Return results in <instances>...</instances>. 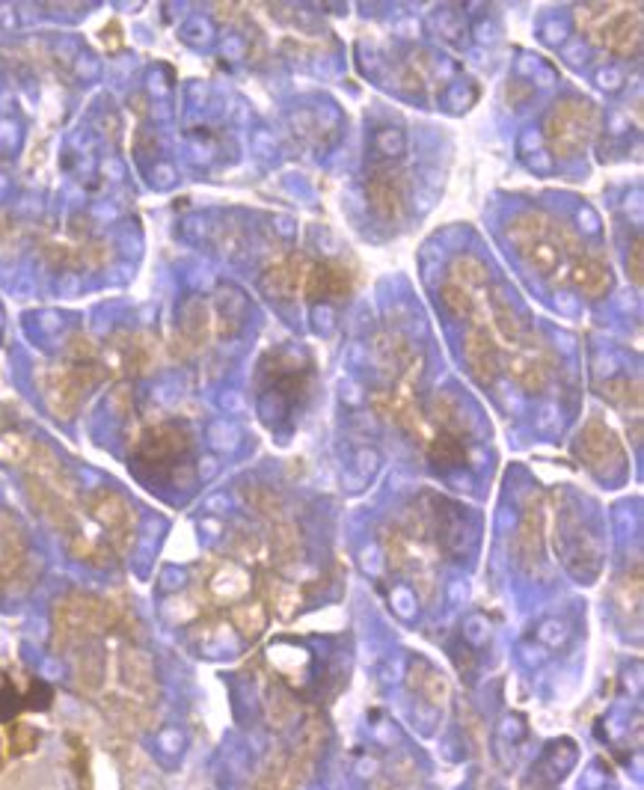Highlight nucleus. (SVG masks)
<instances>
[{
    "mask_svg": "<svg viewBox=\"0 0 644 790\" xmlns=\"http://www.w3.org/2000/svg\"><path fill=\"white\" fill-rule=\"evenodd\" d=\"M235 624L247 633V636H259L265 630V606L259 600L253 603H241L235 609Z\"/></svg>",
    "mask_w": 644,
    "mask_h": 790,
    "instance_id": "19",
    "label": "nucleus"
},
{
    "mask_svg": "<svg viewBox=\"0 0 644 790\" xmlns=\"http://www.w3.org/2000/svg\"><path fill=\"white\" fill-rule=\"evenodd\" d=\"M490 286H493L490 271L481 259L458 256L449 268L446 283H443V300L458 318L469 321L484 306V300L490 295Z\"/></svg>",
    "mask_w": 644,
    "mask_h": 790,
    "instance_id": "8",
    "label": "nucleus"
},
{
    "mask_svg": "<svg viewBox=\"0 0 644 790\" xmlns=\"http://www.w3.org/2000/svg\"><path fill=\"white\" fill-rule=\"evenodd\" d=\"M90 517L104 529V544L113 556H125L134 544L137 514L131 502L116 491H98L90 496Z\"/></svg>",
    "mask_w": 644,
    "mask_h": 790,
    "instance_id": "9",
    "label": "nucleus"
},
{
    "mask_svg": "<svg viewBox=\"0 0 644 790\" xmlns=\"http://www.w3.org/2000/svg\"><path fill=\"white\" fill-rule=\"evenodd\" d=\"M514 559L529 574H535L544 562V508H541V502H532L520 520V529L514 535Z\"/></svg>",
    "mask_w": 644,
    "mask_h": 790,
    "instance_id": "16",
    "label": "nucleus"
},
{
    "mask_svg": "<svg viewBox=\"0 0 644 790\" xmlns=\"http://www.w3.org/2000/svg\"><path fill=\"white\" fill-rule=\"evenodd\" d=\"M579 30L615 57L642 54V6L639 3H582L576 9Z\"/></svg>",
    "mask_w": 644,
    "mask_h": 790,
    "instance_id": "2",
    "label": "nucleus"
},
{
    "mask_svg": "<svg viewBox=\"0 0 644 790\" xmlns=\"http://www.w3.org/2000/svg\"><path fill=\"white\" fill-rule=\"evenodd\" d=\"M508 238L520 259L555 289L570 286L576 271L591 256L564 220H555L544 211L517 214L508 226Z\"/></svg>",
    "mask_w": 644,
    "mask_h": 790,
    "instance_id": "1",
    "label": "nucleus"
},
{
    "mask_svg": "<svg viewBox=\"0 0 644 790\" xmlns=\"http://www.w3.org/2000/svg\"><path fill=\"white\" fill-rule=\"evenodd\" d=\"M190 446L193 443H190L187 428L176 425V422H161V425H152L140 434L134 452L146 467L167 470L173 479H184V476H190V470H184Z\"/></svg>",
    "mask_w": 644,
    "mask_h": 790,
    "instance_id": "6",
    "label": "nucleus"
},
{
    "mask_svg": "<svg viewBox=\"0 0 644 790\" xmlns=\"http://www.w3.org/2000/svg\"><path fill=\"white\" fill-rule=\"evenodd\" d=\"M552 369H555V357L541 336L529 339L523 348H517L502 360V372H508V378L526 393H541L550 384Z\"/></svg>",
    "mask_w": 644,
    "mask_h": 790,
    "instance_id": "11",
    "label": "nucleus"
},
{
    "mask_svg": "<svg viewBox=\"0 0 644 790\" xmlns=\"http://www.w3.org/2000/svg\"><path fill=\"white\" fill-rule=\"evenodd\" d=\"M600 113L591 101L564 99L552 107L547 119V143L555 158H576L582 155L591 140L597 137Z\"/></svg>",
    "mask_w": 644,
    "mask_h": 790,
    "instance_id": "5",
    "label": "nucleus"
},
{
    "mask_svg": "<svg viewBox=\"0 0 644 790\" xmlns=\"http://www.w3.org/2000/svg\"><path fill=\"white\" fill-rule=\"evenodd\" d=\"M603 395L609 401H615L618 407H630V401H633V407H642V390H639V384H630V381H612V384H606Z\"/></svg>",
    "mask_w": 644,
    "mask_h": 790,
    "instance_id": "21",
    "label": "nucleus"
},
{
    "mask_svg": "<svg viewBox=\"0 0 644 790\" xmlns=\"http://www.w3.org/2000/svg\"><path fill=\"white\" fill-rule=\"evenodd\" d=\"M354 277L345 262H312L306 283H303V297L318 303V300H342L351 295Z\"/></svg>",
    "mask_w": 644,
    "mask_h": 790,
    "instance_id": "15",
    "label": "nucleus"
},
{
    "mask_svg": "<svg viewBox=\"0 0 644 790\" xmlns=\"http://www.w3.org/2000/svg\"><path fill=\"white\" fill-rule=\"evenodd\" d=\"M119 621L116 609L107 600L90 594H69L54 609V642L60 651H78L95 642Z\"/></svg>",
    "mask_w": 644,
    "mask_h": 790,
    "instance_id": "3",
    "label": "nucleus"
},
{
    "mask_svg": "<svg viewBox=\"0 0 644 790\" xmlns=\"http://www.w3.org/2000/svg\"><path fill=\"white\" fill-rule=\"evenodd\" d=\"M377 351H380V363L392 375L389 393L413 395V387L422 378V357H419V351L404 336H395V333L392 336H383L377 342Z\"/></svg>",
    "mask_w": 644,
    "mask_h": 790,
    "instance_id": "14",
    "label": "nucleus"
},
{
    "mask_svg": "<svg viewBox=\"0 0 644 790\" xmlns=\"http://www.w3.org/2000/svg\"><path fill=\"white\" fill-rule=\"evenodd\" d=\"M33 583L30 550L12 514L0 511V594L24 592Z\"/></svg>",
    "mask_w": 644,
    "mask_h": 790,
    "instance_id": "10",
    "label": "nucleus"
},
{
    "mask_svg": "<svg viewBox=\"0 0 644 790\" xmlns=\"http://www.w3.org/2000/svg\"><path fill=\"white\" fill-rule=\"evenodd\" d=\"M211 312H208V303L199 300V297H190L182 309V324H179V333L190 348H199L208 333H211Z\"/></svg>",
    "mask_w": 644,
    "mask_h": 790,
    "instance_id": "18",
    "label": "nucleus"
},
{
    "mask_svg": "<svg viewBox=\"0 0 644 790\" xmlns=\"http://www.w3.org/2000/svg\"><path fill=\"white\" fill-rule=\"evenodd\" d=\"M104 366L98 360L90 363H60V366H51V369H42L39 372V387L45 395V404L51 407L54 416L60 419H72L84 398L98 387V381L104 378Z\"/></svg>",
    "mask_w": 644,
    "mask_h": 790,
    "instance_id": "4",
    "label": "nucleus"
},
{
    "mask_svg": "<svg viewBox=\"0 0 644 790\" xmlns=\"http://www.w3.org/2000/svg\"><path fill=\"white\" fill-rule=\"evenodd\" d=\"M576 455L597 479L615 482L627 473V449L621 437L612 431V425H606L603 419L585 422L579 443H576Z\"/></svg>",
    "mask_w": 644,
    "mask_h": 790,
    "instance_id": "7",
    "label": "nucleus"
},
{
    "mask_svg": "<svg viewBox=\"0 0 644 790\" xmlns=\"http://www.w3.org/2000/svg\"><path fill=\"white\" fill-rule=\"evenodd\" d=\"M463 354L472 378L484 387H493L496 378L502 375V348L490 327L484 321H469L466 339H463Z\"/></svg>",
    "mask_w": 644,
    "mask_h": 790,
    "instance_id": "13",
    "label": "nucleus"
},
{
    "mask_svg": "<svg viewBox=\"0 0 644 790\" xmlns=\"http://www.w3.org/2000/svg\"><path fill=\"white\" fill-rule=\"evenodd\" d=\"M30 446H33V443H30L27 437L15 434V431L0 434V461H6V464H21V461H27Z\"/></svg>",
    "mask_w": 644,
    "mask_h": 790,
    "instance_id": "20",
    "label": "nucleus"
},
{
    "mask_svg": "<svg viewBox=\"0 0 644 790\" xmlns=\"http://www.w3.org/2000/svg\"><path fill=\"white\" fill-rule=\"evenodd\" d=\"M642 253H644V244L642 238H636L633 241V250H630V259H627V268H630V277H633V283H636V289H642L644 286V262H642Z\"/></svg>",
    "mask_w": 644,
    "mask_h": 790,
    "instance_id": "22",
    "label": "nucleus"
},
{
    "mask_svg": "<svg viewBox=\"0 0 644 790\" xmlns=\"http://www.w3.org/2000/svg\"><path fill=\"white\" fill-rule=\"evenodd\" d=\"M309 259L300 256V253H291L285 259L274 262L265 277H262V289L276 300H297L303 297V283H306V274H309Z\"/></svg>",
    "mask_w": 644,
    "mask_h": 790,
    "instance_id": "17",
    "label": "nucleus"
},
{
    "mask_svg": "<svg viewBox=\"0 0 644 790\" xmlns=\"http://www.w3.org/2000/svg\"><path fill=\"white\" fill-rule=\"evenodd\" d=\"M6 235H9V223H6V217L0 214V241H3Z\"/></svg>",
    "mask_w": 644,
    "mask_h": 790,
    "instance_id": "23",
    "label": "nucleus"
},
{
    "mask_svg": "<svg viewBox=\"0 0 644 790\" xmlns=\"http://www.w3.org/2000/svg\"><path fill=\"white\" fill-rule=\"evenodd\" d=\"M366 194L368 202H371V211L380 220H386V223L398 220L404 214V205H407V176H404V170H398L392 164V158L383 161V164H374L371 173H368Z\"/></svg>",
    "mask_w": 644,
    "mask_h": 790,
    "instance_id": "12",
    "label": "nucleus"
}]
</instances>
